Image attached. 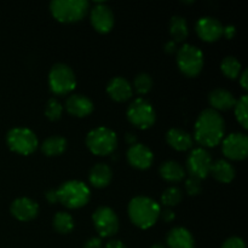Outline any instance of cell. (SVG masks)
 <instances>
[{"instance_id":"6da1fadb","label":"cell","mask_w":248,"mask_h":248,"mask_svg":"<svg viewBox=\"0 0 248 248\" xmlns=\"http://www.w3.org/2000/svg\"><path fill=\"white\" fill-rule=\"evenodd\" d=\"M225 135L224 119L213 109H205L195 123L196 142L205 148H213L219 144Z\"/></svg>"},{"instance_id":"7a4b0ae2","label":"cell","mask_w":248,"mask_h":248,"mask_svg":"<svg viewBox=\"0 0 248 248\" xmlns=\"http://www.w3.org/2000/svg\"><path fill=\"white\" fill-rule=\"evenodd\" d=\"M128 217L136 227L149 229L160 218L161 208L153 199L147 196H136L128 203Z\"/></svg>"},{"instance_id":"3957f363","label":"cell","mask_w":248,"mask_h":248,"mask_svg":"<svg viewBox=\"0 0 248 248\" xmlns=\"http://www.w3.org/2000/svg\"><path fill=\"white\" fill-rule=\"evenodd\" d=\"M57 201L70 210L84 207L91 198L89 186L80 181H68L56 190Z\"/></svg>"},{"instance_id":"277c9868","label":"cell","mask_w":248,"mask_h":248,"mask_svg":"<svg viewBox=\"0 0 248 248\" xmlns=\"http://www.w3.org/2000/svg\"><path fill=\"white\" fill-rule=\"evenodd\" d=\"M89 7L86 0H53L50 4V11L53 18L61 23H75L86 16Z\"/></svg>"},{"instance_id":"5b68a950","label":"cell","mask_w":248,"mask_h":248,"mask_svg":"<svg viewBox=\"0 0 248 248\" xmlns=\"http://www.w3.org/2000/svg\"><path fill=\"white\" fill-rule=\"evenodd\" d=\"M86 145L90 152L98 156L113 154L118 147V137L113 130L108 127H97L90 131L86 137Z\"/></svg>"},{"instance_id":"8992f818","label":"cell","mask_w":248,"mask_h":248,"mask_svg":"<svg viewBox=\"0 0 248 248\" xmlns=\"http://www.w3.org/2000/svg\"><path fill=\"white\" fill-rule=\"evenodd\" d=\"M48 86L57 96L69 94L77 86V78L72 68L63 63H57L48 73Z\"/></svg>"},{"instance_id":"52a82bcc","label":"cell","mask_w":248,"mask_h":248,"mask_svg":"<svg viewBox=\"0 0 248 248\" xmlns=\"http://www.w3.org/2000/svg\"><path fill=\"white\" fill-rule=\"evenodd\" d=\"M177 64L184 75L189 78L196 77L203 68L202 51L196 46L186 44L177 51Z\"/></svg>"},{"instance_id":"ba28073f","label":"cell","mask_w":248,"mask_h":248,"mask_svg":"<svg viewBox=\"0 0 248 248\" xmlns=\"http://www.w3.org/2000/svg\"><path fill=\"white\" fill-rule=\"evenodd\" d=\"M6 142L12 152L21 155H31L38 148V138L35 133L26 127H16L9 131Z\"/></svg>"},{"instance_id":"9c48e42d","label":"cell","mask_w":248,"mask_h":248,"mask_svg":"<svg viewBox=\"0 0 248 248\" xmlns=\"http://www.w3.org/2000/svg\"><path fill=\"white\" fill-rule=\"evenodd\" d=\"M127 119L137 128L147 130L154 125L156 113L149 102L143 98H137L128 106Z\"/></svg>"},{"instance_id":"30bf717a","label":"cell","mask_w":248,"mask_h":248,"mask_svg":"<svg viewBox=\"0 0 248 248\" xmlns=\"http://www.w3.org/2000/svg\"><path fill=\"white\" fill-rule=\"evenodd\" d=\"M94 228L101 237H110L119 230V218L110 207L102 206L92 216Z\"/></svg>"},{"instance_id":"8fae6325","label":"cell","mask_w":248,"mask_h":248,"mask_svg":"<svg viewBox=\"0 0 248 248\" xmlns=\"http://www.w3.org/2000/svg\"><path fill=\"white\" fill-rule=\"evenodd\" d=\"M212 166V157L205 148L194 149L186 159V170L190 177L196 179H205L210 174Z\"/></svg>"},{"instance_id":"7c38bea8","label":"cell","mask_w":248,"mask_h":248,"mask_svg":"<svg viewBox=\"0 0 248 248\" xmlns=\"http://www.w3.org/2000/svg\"><path fill=\"white\" fill-rule=\"evenodd\" d=\"M222 152L228 159L234 161L245 160L248 155V137L245 133H230L223 138Z\"/></svg>"},{"instance_id":"4fadbf2b","label":"cell","mask_w":248,"mask_h":248,"mask_svg":"<svg viewBox=\"0 0 248 248\" xmlns=\"http://www.w3.org/2000/svg\"><path fill=\"white\" fill-rule=\"evenodd\" d=\"M91 24L98 33L107 34L114 27V15L108 5L98 2L91 10Z\"/></svg>"},{"instance_id":"5bb4252c","label":"cell","mask_w":248,"mask_h":248,"mask_svg":"<svg viewBox=\"0 0 248 248\" xmlns=\"http://www.w3.org/2000/svg\"><path fill=\"white\" fill-rule=\"evenodd\" d=\"M196 33L206 43H215L223 36V24L213 17H202L196 22Z\"/></svg>"},{"instance_id":"9a60e30c","label":"cell","mask_w":248,"mask_h":248,"mask_svg":"<svg viewBox=\"0 0 248 248\" xmlns=\"http://www.w3.org/2000/svg\"><path fill=\"white\" fill-rule=\"evenodd\" d=\"M126 157H127L128 164L138 170L149 169L154 161V155L152 150L147 145L138 144V143L128 148Z\"/></svg>"},{"instance_id":"2e32d148","label":"cell","mask_w":248,"mask_h":248,"mask_svg":"<svg viewBox=\"0 0 248 248\" xmlns=\"http://www.w3.org/2000/svg\"><path fill=\"white\" fill-rule=\"evenodd\" d=\"M10 211L16 219L21 220V222H29L38 216L39 206L31 199L19 198L11 203Z\"/></svg>"},{"instance_id":"e0dca14e","label":"cell","mask_w":248,"mask_h":248,"mask_svg":"<svg viewBox=\"0 0 248 248\" xmlns=\"http://www.w3.org/2000/svg\"><path fill=\"white\" fill-rule=\"evenodd\" d=\"M65 109L70 115L85 118L93 111V103L89 97L82 94H72L67 98Z\"/></svg>"},{"instance_id":"ac0fdd59","label":"cell","mask_w":248,"mask_h":248,"mask_svg":"<svg viewBox=\"0 0 248 248\" xmlns=\"http://www.w3.org/2000/svg\"><path fill=\"white\" fill-rule=\"evenodd\" d=\"M107 93L113 101L126 102L133 96L132 85L125 78L116 77L109 81L107 86Z\"/></svg>"},{"instance_id":"d6986e66","label":"cell","mask_w":248,"mask_h":248,"mask_svg":"<svg viewBox=\"0 0 248 248\" xmlns=\"http://www.w3.org/2000/svg\"><path fill=\"white\" fill-rule=\"evenodd\" d=\"M208 102L213 110L225 111L234 108L236 104V98L232 92L224 89H215L208 94Z\"/></svg>"},{"instance_id":"ffe728a7","label":"cell","mask_w":248,"mask_h":248,"mask_svg":"<svg viewBox=\"0 0 248 248\" xmlns=\"http://www.w3.org/2000/svg\"><path fill=\"white\" fill-rule=\"evenodd\" d=\"M166 242L169 248H195V241L188 229L182 227L173 228L167 234Z\"/></svg>"},{"instance_id":"44dd1931","label":"cell","mask_w":248,"mask_h":248,"mask_svg":"<svg viewBox=\"0 0 248 248\" xmlns=\"http://www.w3.org/2000/svg\"><path fill=\"white\" fill-rule=\"evenodd\" d=\"M169 145L178 152H186L193 147V138L190 133L181 128H171L166 135Z\"/></svg>"},{"instance_id":"7402d4cb","label":"cell","mask_w":248,"mask_h":248,"mask_svg":"<svg viewBox=\"0 0 248 248\" xmlns=\"http://www.w3.org/2000/svg\"><path fill=\"white\" fill-rule=\"evenodd\" d=\"M113 178V171L106 164H97L90 171V183L94 188H104L108 186Z\"/></svg>"},{"instance_id":"603a6c76","label":"cell","mask_w":248,"mask_h":248,"mask_svg":"<svg viewBox=\"0 0 248 248\" xmlns=\"http://www.w3.org/2000/svg\"><path fill=\"white\" fill-rule=\"evenodd\" d=\"M210 173L220 183H230L235 178V169L227 160H217L212 162Z\"/></svg>"},{"instance_id":"cb8c5ba5","label":"cell","mask_w":248,"mask_h":248,"mask_svg":"<svg viewBox=\"0 0 248 248\" xmlns=\"http://www.w3.org/2000/svg\"><path fill=\"white\" fill-rule=\"evenodd\" d=\"M160 176L166 182L171 183H178L186 177V170L181 166L177 161H165L160 166Z\"/></svg>"},{"instance_id":"d4e9b609","label":"cell","mask_w":248,"mask_h":248,"mask_svg":"<svg viewBox=\"0 0 248 248\" xmlns=\"http://www.w3.org/2000/svg\"><path fill=\"white\" fill-rule=\"evenodd\" d=\"M67 149V140L61 136H51L41 144V152L46 156H58Z\"/></svg>"},{"instance_id":"484cf974","label":"cell","mask_w":248,"mask_h":248,"mask_svg":"<svg viewBox=\"0 0 248 248\" xmlns=\"http://www.w3.org/2000/svg\"><path fill=\"white\" fill-rule=\"evenodd\" d=\"M170 34L173 38L174 43H181L188 38V24L186 21L181 16L172 17L170 22Z\"/></svg>"},{"instance_id":"4316f807","label":"cell","mask_w":248,"mask_h":248,"mask_svg":"<svg viewBox=\"0 0 248 248\" xmlns=\"http://www.w3.org/2000/svg\"><path fill=\"white\" fill-rule=\"evenodd\" d=\"M53 228L60 234H69L74 229V219L67 212H58L53 217Z\"/></svg>"},{"instance_id":"83f0119b","label":"cell","mask_w":248,"mask_h":248,"mask_svg":"<svg viewBox=\"0 0 248 248\" xmlns=\"http://www.w3.org/2000/svg\"><path fill=\"white\" fill-rule=\"evenodd\" d=\"M220 69L228 79L235 80L240 77L241 73V63L232 56H228L220 63Z\"/></svg>"},{"instance_id":"f1b7e54d","label":"cell","mask_w":248,"mask_h":248,"mask_svg":"<svg viewBox=\"0 0 248 248\" xmlns=\"http://www.w3.org/2000/svg\"><path fill=\"white\" fill-rule=\"evenodd\" d=\"M247 107H248V97L246 94H244L239 101H236V104H235L234 107L236 120L239 121V124L245 128V130H247L248 128Z\"/></svg>"},{"instance_id":"f546056e","label":"cell","mask_w":248,"mask_h":248,"mask_svg":"<svg viewBox=\"0 0 248 248\" xmlns=\"http://www.w3.org/2000/svg\"><path fill=\"white\" fill-rule=\"evenodd\" d=\"M182 201V191L181 189L177 186H170L164 194L161 195V202L162 205L167 206V207H173L177 206Z\"/></svg>"},{"instance_id":"4dcf8cb0","label":"cell","mask_w":248,"mask_h":248,"mask_svg":"<svg viewBox=\"0 0 248 248\" xmlns=\"http://www.w3.org/2000/svg\"><path fill=\"white\" fill-rule=\"evenodd\" d=\"M133 87L138 94H147L153 87L152 77L149 74H145V73H140L135 78Z\"/></svg>"},{"instance_id":"1f68e13d","label":"cell","mask_w":248,"mask_h":248,"mask_svg":"<svg viewBox=\"0 0 248 248\" xmlns=\"http://www.w3.org/2000/svg\"><path fill=\"white\" fill-rule=\"evenodd\" d=\"M63 114V107L57 99L50 98L47 101V104H46L45 108V115L48 120L51 121H57L60 120L61 116Z\"/></svg>"},{"instance_id":"d6a6232c","label":"cell","mask_w":248,"mask_h":248,"mask_svg":"<svg viewBox=\"0 0 248 248\" xmlns=\"http://www.w3.org/2000/svg\"><path fill=\"white\" fill-rule=\"evenodd\" d=\"M186 193L191 196H196L201 193V183L200 179H196L194 177H190L189 179H186Z\"/></svg>"},{"instance_id":"836d02e7","label":"cell","mask_w":248,"mask_h":248,"mask_svg":"<svg viewBox=\"0 0 248 248\" xmlns=\"http://www.w3.org/2000/svg\"><path fill=\"white\" fill-rule=\"evenodd\" d=\"M220 248H246V244H245V241L242 239L234 236L225 240V242L222 245Z\"/></svg>"},{"instance_id":"e575fe53","label":"cell","mask_w":248,"mask_h":248,"mask_svg":"<svg viewBox=\"0 0 248 248\" xmlns=\"http://www.w3.org/2000/svg\"><path fill=\"white\" fill-rule=\"evenodd\" d=\"M84 248H103L101 237H91L85 242Z\"/></svg>"},{"instance_id":"d590c367","label":"cell","mask_w":248,"mask_h":248,"mask_svg":"<svg viewBox=\"0 0 248 248\" xmlns=\"http://www.w3.org/2000/svg\"><path fill=\"white\" fill-rule=\"evenodd\" d=\"M160 217L162 218V220H164V222L170 223L174 219V212L173 211L170 210V208H167V210L161 211V213H160Z\"/></svg>"},{"instance_id":"8d00e7d4","label":"cell","mask_w":248,"mask_h":248,"mask_svg":"<svg viewBox=\"0 0 248 248\" xmlns=\"http://www.w3.org/2000/svg\"><path fill=\"white\" fill-rule=\"evenodd\" d=\"M235 35V27L232 26H228V27H224V29H223V36H225L227 39H232Z\"/></svg>"},{"instance_id":"74e56055","label":"cell","mask_w":248,"mask_h":248,"mask_svg":"<svg viewBox=\"0 0 248 248\" xmlns=\"http://www.w3.org/2000/svg\"><path fill=\"white\" fill-rule=\"evenodd\" d=\"M45 198L47 200L48 203H56L57 201V195H56V190H48L47 193L45 194Z\"/></svg>"},{"instance_id":"f35d334b","label":"cell","mask_w":248,"mask_h":248,"mask_svg":"<svg viewBox=\"0 0 248 248\" xmlns=\"http://www.w3.org/2000/svg\"><path fill=\"white\" fill-rule=\"evenodd\" d=\"M106 248H126V246L119 240H111L106 245Z\"/></svg>"},{"instance_id":"ab89813d","label":"cell","mask_w":248,"mask_h":248,"mask_svg":"<svg viewBox=\"0 0 248 248\" xmlns=\"http://www.w3.org/2000/svg\"><path fill=\"white\" fill-rule=\"evenodd\" d=\"M248 72L247 70H244V73L241 74V77H240V84H241V86L244 87L245 90L248 89Z\"/></svg>"},{"instance_id":"60d3db41","label":"cell","mask_w":248,"mask_h":248,"mask_svg":"<svg viewBox=\"0 0 248 248\" xmlns=\"http://www.w3.org/2000/svg\"><path fill=\"white\" fill-rule=\"evenodd\" d=\"M176 50H177V46H176V43H174L173 40L169 41V43L165 45V51H166L167 53H173V52H176Z\"/></svg>"},{"instance_id":"b9f144b4","label":"cell","mask_w":248,"mask_h":248,"mask_svg":"<svg viewBox=\"0 0 248 248\" xmlns=\"http://www.w3.org/2000/svg\"><path fill=\"white\" fill-rule=\"evenodd\" d=\"M126 140H127L128 144L133 145V144H136V140H137V138H136V136L133 135V133H127V136H126Z\"/></svg>"},{"instance_id":"7bdbcfd3","label":"cell","mask_w":248,"mask_h":248,"mask_svg":"<svg viewBox=\"0 0 248 248\" xmlns=\"http://www.w3.org/2000/svg\"><path fill=\"white\" fill-rule=\"evenodd\" d=\"M150 248H166V247H165L164 245H161V244H155V245H153V246Z\"/></svg>"}]
</instances>
